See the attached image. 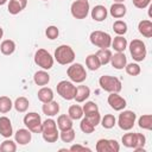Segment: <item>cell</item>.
Returning a JSON list of instances; mask_svg holds the SVG:
<instances>
[{"label":"cell","mask_w":152,"mask_h":152,"mask_svg":"<svg viewBox=\"0 0 152 152\" xmlns=\"http://www.w3.org/2000/svg\"><path fill=\"white\" fill-rule=\"evenodd\" d=\"M121 141L124 146L128 148H133L137 152H145V144H146V137L142 133H126L122 135Z\"/></svg>","instance_id":"1"},{"label":"cell","mask_w":152,"mask_h":152,"mask_svg":"<svg viewBox=\"0 0 152 152\" xmlns=\"http://www.w3.org/2000/svg\"><path fill=\"white\" fill-rule=\"evenodd\" d=\"M53 59L61 65H68L75 61V51L70 45L62 44L55 50Z\"/></svg>","instance_id":"2"},{"label":"cell","mask_w":152,"mask_h":152,"mask_svg":"<svg viewBox=\"0 0 152 152\" xmlns=\"http://www.w3.org/2000/svg\"><path fill=\"white\" fill-rule=\"evenodd\" d=\"M42 137L46 142H56L59 138L57 124L53 119H46L42 122Z\"/></svg>","instance_id":"3"},{"label":"cell","mask_w":152,"mask_h":152,"mask_svg":"<svg viewBox=\"0 0 152 152\" xmlns=\"http://www.w3.org/2000/svg\"><path fill=\"white\" fill-rule=\"evenodd\" d=\"M99 84L104 91H108V93H120L122 89L121 81L118 77L110 76V75L101 76L99 78Z\"/></svg>","instance_id":"4"},{"label":"cell","mask_w":152,"mask_h":152,"mask_svg":"<svg viewBox=\"0 0 152 152\" xmlns=\"http://www.w3.org/2000/svg\"><path fill=\"white\" fill-rule=\"evenodd\" d=\"M66 75L74 83H83L87 80L86 68L81 63H71L66 69Z\"/></svg>","instance_id":"5"},{"label":"cell","mask_w":152,"mask_h":152,"mask_svg":"<svg viewBox=\"0 0 152 152\" xmlns=\"http://www.w3.org/2000/svg\"><path fill=\"white\" fill-rule=\"evenodd\" d=\"M112 37L109 33L103 31H93L89 36V40L93 45L97 46L99 49H108L112 44Z\"/></svg>","instance_id":"6"},{"label":"cell","mask_w":152,"mask_h":152,"mask_svg":"<svg viewBox=\"0 0 152 152\" xmlns=\"http://www.w3.org/2000/svg\"><path fill=\"white\" fill-rule=\"evenodd\" d=\"M128 49H129V53H131L132 58L135 62H142L146 58L147 49H146V45H145V43L142 40H140V39H133L129 43Z\"/></svg>","instance_id":"7"},{"label":"cell","mask_w":152,"mask_h":152,"mask_svg":"<svg viewBox=\"0 0 152 152\" xmlns=\"http://www.w3.org/2000/svg\"><path fill=\"white\" fill-rule=\"evenodd\" d=\"M33 59L34 63L44 70H50L53 66V62H55L53 56H51V53L45 49H38L34 53Z\"/></svg>","instance_id":"8"},{"label":"cell","mask_w":152,"mask_h":152,"mask_svg":"<svg viewBox=\"0 0 152 152\" xmlns=\"http://www.w3.org/2000/svg\"><path fill=\"white\" fill-rule=\"evenodd\" d=\"M89 11L90 6L88 0H75L70 6V13L75 19H86Z\"/></svg>","instance_id":"9"},{"label":"cell","mask_w":152,"mask_h":152,"mask_svg":"<svg viewBox=\"0 0 152 152\" xmlns=\"http://www.w3.org/2000/svg\"><path fill=\"white\" fill-rule=\"evenodd\" d=\"M56 89H57V94L62 99H64L66 101L74 100L75 94H76V86L74 84V82L63 80V81H61V82L57 83Z\"/></svg>","instance_id":"10"},{"label":"cell","mask_w":152,"mask_h":152,"mask_svg":"<svg viewBox=\"0 0 152 152\" xmlns=\"http://www.w3.org/2000/svg\"><path fill=\"white\" fill-rule=\"evenodd\" d=\"M137 114L133 110H125L122 109L118 118V126L122 131H131L135 124Z\"/></svg>","instance_id":"11"},{"label":"cell","mask_w":152,"mask_h":152,"mask_svg":"<svg viewBox=\"0 0 152 152\" xmlns=\"http://www.w3.org/2000/svg\"><path fill=\"white\" fill-rule=\"evenodd\" d=\"M24 125L26 126L27 129H30L32 133H40L42 132V118L38 113L36 112H30L25 114L24 119Z\"/></svg>","instance_id":"12"},{"label":"cell","mask_w":152,"mask_h":152,"mask_svg":"<svg viewBox=\"0 0 152 152\" xmlns=\"http://www.w3.org/2000/svg\"><path fill=\"white\" fill-rule=\"evenodd\" d=\"M107 102L110 106V108L114 109V110H116V112H121L127 106L126 100L121 95H119V93H109L108 99H107Z\"/></svg>","instance_id":"13"},{"label":"cell","mask_w":152,"mask_h":152,"mask_svg":"<svg viewBox=\"0 0 152 152\" xmlns=\"http://www.w3.org/2000/svg\"><path fill=\"white\" fill-rule=\"evenodd\" d=\"M14 139L15 142L19 145H27L28 142H31L32 139V132L27 128H19L15 133H14Z\"/></svg>","instance_id":"14"},{"label":"cell","mask_w":152,"mask_h":152,"mask_svg":"<svg viewBox=\"0 0 152 152\" xmlns=\"http://www.w3.org/2000/svg\"><path fill=\"white\" fill-rule=\"evenodd\" d=\"M109 63L112 64V66L114 69L122 70V69H125V66L127 64V57H126V55L124 52H116V53L112 55Z\"/></svg>","instance_id":"15"},{"label":"cell","mask_w":152,"mask_h":152,"mask_svg":"<svg viewBox=\"0 0 152 152\" xmlns=\"http://www.w3.org/2000/svg\"><path fill=\"white\" fill-rule=\"evenodd\" d=\"M0 135L4 138H11L13 135L12 122L7 116H0Z\"/></svg>","instance_id":"16"},{"label":"cell","mask_w":152,"mask_h":152,"mask_svg":"<svg viewBox=\"0 0 152 152\" xmlns=\"http://www.w3.org/2000/svg\"><path fill=\"white\" fill-rule=\"evenodd\" d=\"M90 15L95 21H103L108 15V10L103 5H96L90 10Z\"/></svg>","instance_id":"17"},{"label":"cell","mask_w":152,"mask_h":152,"mask_svg":"<svg viewBox=\"0 0 152 152\" xmlns=\"http://www.w3.org/2000/svg\"><path fill=\"white\" fill-rule=\"evenodd\" d=\"M26 6H27V0H10L7 11L10 14L15 15V14L20 13L23 10H25Z\"/></svg>","instance_id":"18"},{"label":"cell","mask_w":152,"mask_h":152,"mask_svg":"<svg viewBox=\"0 0 152 152\" xmlns=\"http://www.w3.org/2000/svg\"><path fill=\"white\" fill-rule=\"evenodd\" d=\"M127 8L124 2H114L109 8V14L115 19H121L126 15Z\"/></svg>","instance_id":"19"},{"label":"cell","mask_w":152,"mask_h":152,"mask_svg":"<svg viewBox=\"0 0 152 152\" xmlns=\"http://www.w3.org/2000/svg\"><path fill=\"white\" fill-rule=\"evenodd\" d=\"M90 96V88L87 87V86H77L76 87V94H75V97L74 100L77 102V103H82V102H86V100Z\"/></svg>","instance_id":"20"},{"label":"cell","mask_w":152,"mask_h":152,"mask_svg":"<svg viewBox=\"0 0 152 152\" xmlns=\"http://www.w3.org/2000/svg\"><path fill=\"white\" fill-rule=\"evenodd\" d=\"M138 31L142 37L151 38L152 37V21L147 19L140 20L138 24Z\"/></svg>","instance_id":"21"},{"label":"cell","mask_w":152,"mask_h":152,"mask_svg":"<svg viewBox=\"0 0 152 152\" xmlns=\"http://www.w3.org/2000/svg\"><path fill=\"white\" fill-rule=\"evenodd\" d=\"M33 82H34L37 86H39V87H44V86H46V84L50 82V75H49L48 71L44 70V69L38 70V71H36L34 75H33Z\"/></svg>","instance_id":"22"},{"label":"cell","mask_w":152,"mask_h":152,"mask_svg":"<svg viewBox=\"0 0 152 152\" xmlns=\"http://www.w3.org/2000/svg\"><path fill=\"white\" fill-rule=\"evenodd\" d=\"M42 110H43V113H44L46 116H55V115H57L58 112H59V104H58V102H56V101L52 100V101H50V102L43 103Z\"/></svg>","instance_id":"23"},{"label":"cell","mask_w":152,"mask_h":152,"mask_svg":"<svg viewBox=\"0 0 152 152\" xmlns=\"http://www.w3.org/2000/svg\"><path fill=\"white\" fill-rule=\"evenodd\" d=\"M127 39L124 36H116L114 37V39H112V44L110 46L116 51V52H124L127 49Z\"/></svg>","instance_id":"24"},{"label":"cell","mask_w":152,"mask_h":152,"mask_svg":"<svg viewBox=\"0 0 152 152\" xmlns=\"http://www.w3.org/2000/svg\"><path fill=\"white\" fill-rule=\"evenodd\" d=\"M37 96H38V100L42 102V103H45V102H50L53 100V90L49 87H42L38 93H37Z\"/></svg>","instance_id":"25"},{"label":"cell","mask_w":152,"mask_h":152,"mask_svg":"<svg viewBox=\"0 0 152 152\" xmlns=\"http://www.w3.org/2000/svg\"><path fill=\"white\" fill-rule=\"evenodd\" d=\"M72 119L68 114H61L57 118V127L59 131H65L69 128H72Z\"/></svg>","instance_id":"26"},{"label":"cell","mask_w":152,"mask_h":152,"mask_svg":"<svg viewBox=\"0 0 152 152\" xmlns=\"http://www.w3.org/2000/svg\"><path fill=\"white\" fill-rule=\"evenodd\" d=\"M0 51L5 56H10L15 51V43L12 39H5L0 44Z\"/></svg>","instance_id":"27"},{"label":"cell","mask_w":152,"mask_h":152,"mask_svg":"<svg viewBox=\"0 0 152 152\" xmlns=\"http://www.w3.org/2000/svg\"><path fill=\"white\" fill-rule=\"evenodd\" d=\"M28 106H30V102L25 96H19L13 102V107L18 113H25L28 109Z\"/></svg>","instance_id":"28"},{"label":"cell","mask_w":152,"mask_h":152,"mask_svg":"<svg viewBox=\"0 0 152 152\" xmlns=\"http://www.w3.org/2000/svg\"><path fill=\"white\" fill-rule=\"evenodd\" d=\"M86 66L89 70H91V71H95V70L100 69L101 63H100L96 53H91V55L87 56V58H86Z\"/></svg>","instance_id":"29"},{"label":"cell","mask_w":152,"mask_h":152,"mask_svg":"<svg viewBox=\"0 0 152 152\" xmlns=\"http://www.w3.org/2000/svg\"><path fill=\"white\" fill-rule=\"evenodd\" d=\"M112 51L109 49H99L96 52V56L101 63V65H106L110 62V57H112Z\"/></svg>","instance_id":"30"},{"label":"cell","mask_w":152,"mask_h":152,"mask_svg":"<svg viewBox=\"0 0 152 152\" xmlns=\"http://www.w3.org/2000/svg\"><path fill=\"white\" fill-rule=\"evenodd\" d=\"M68 115L72 120H80L83 118V109L80 104H72L68 109Z\"/></svg>","instance_id":"31"},{"label":"cell","mask_w":152,"mask_h":152,"mask_svg":"<svg viewBox=\"0 0 152 152\" xmlns=\"http://www.w3.org/2000/svg\"><path fill=\"white\" fill-rule=\"evenodd\" d=\"M138 125L140 128L151 131L152 129V115L151 114H144L138 119Z\"/></svg>","instance_id":"32"},{"label":"cell","mask_w":152,"mask_h":152,"mask_svg":"<svg viewBox=\"0 0 152 152\" xmlns=\"http://www.w3.org/2000/svg\"><path fill=\"white\" fill-rule=\"evenodd\" d=\"M101 126L106 129H110L113 128L115 125H116V119L113 114H106L103 118H101V121H100Z\"/></svg>","instance_id":"33"},{"label":"cell","mask_w":152,"mask_h":152,"mask_svg":"<svg viewBox=\"0 0 152 152\" xmlns=\"http://www.w3.org/2000/svg\"><path fill=\"white\" fill-rule=\"evenodd\" d=\"M13 108V102L8 96H0V113L6 114Z\"/></svg>","instance_id":"34"},{"label":"cell","mask_w":152,"mask_h":152,"mask_svg":"<svg viewBox=\"0 0 152 152\" xmlns=\"http://www.w3.org/2000/svg\"><path fill=\"white\" fill-rule=\"evenodd\" d=\"M128 27H127V24L124 21V20H115L114 24H113V31L118 34V36H125L126 32H127Z\"/></svg>","instance_id":"35"},{"label":"cell","mask_w":152,"mask_h":152,"mask_svg":"<svg viewBox=\"0 0 152 152\" xmlns=\"http://www.w3.org/2000/svg\"><path fill=\"white\" fill-rule=\"evenodd\" d=\"M0 151L1 152H15L17 151V142L11 140L10 138H6L0 145Z\"/></svg>","instance_id":"36"},{"label":"cell","mask_w":152,"mask_h":152,"mask_svg":"<svg viewBox=\"0 0 152 152\" xmlns=\"http://www.w3.org/2000/svg\"><path fill=\"white\" fill-rule=\"evenodd\" d=\"M75 137H76V133L74 128H69V129L59 132V138L63 142H72L75 140Z\"/></svg>","instance_id":"37"},{"label":"cell","mask_w":152,"mask_h":152,"mask_svg":"<svg viewBox=\"0 0 152 152\" xmlns=\"http://www.w3.org/2000/svg\"><path fill=\"white\" fill-rule=\"evenodd\" d=\"M80 128H81V131H82L83 133H86V134H91V133L94 132V129H95V126L84 116V118L81 119Z\"/></svg>","instance_id":"38"},{"label":"cell","mask_w":152,"mask_h":152,"mask_svg":"<svg viewBox=\"0 0 152 152\" xmlns=\"http://www.w3.org/2000/svg\"><path fill=\"white\" fill-rule=\"evenodd\" d=\"M125 70L129 76H138L141 72V68H140V65L138 63H128V64H126Z\"/></svg>","instance_id":"39"},{"label":"cell","mask_w":152,"mask_h":152,"mask_svg":"<svg viewBox=\"0 0 152 152\" xmlns=\"http://www.w3.org/2000/svg\"><path fill=\"white\" fill-rule=\"evenodd\" d=\"M82 109H83V115H87V114L97 112V110H99V107H97V104H96L95 102H93V101H87V102L83 104Z\"/></svg>","instance_id":"40"},{"label":"cell","mask_w":152,"mask_h":152,"mask_svg":"<svg viewBox=\"0 0 152 152\" xmlns=\"http://www.w3.org/2000/svg\"><path fill=\"white\" fill-rule=\"evenodd\" d=\"M58 34H59V30H58V27L55 26V25H50V26H48L46 30H45V36H46L49 39H51V40L56 39V38L58 37Z\"/></svg>","instance_id":"41"},{"label":"cell","mask_w":152,"mask_h":152,"mask_svg":"<svg viewBox=\"0 0 152 152\" xmlns=\"http://www.w3.org/2000/svg\"><path fill=\"white\" fill-rule=\"evenodd\" d=\"M95 150L97 152H109V145L108 139H99L95 146Z\"/></svg>","instance_id":"42"},{"label":"cell","mask_w":152,"mask_h":152,"mask_svg":"<svg viewBox=\"0 0 152 152\" xmlns=\"http://www.w3.org/2000/svg\"><path fill=\"white\" fill-rule=\"evenodd\" d=\"M83 116H86L95 127L100 124V121H101V115H100V113H99V110L97 112H94V113H90V114H87V115H83Z\"/></svg>","instance_id":"43"},{"label":"cell","mask_w":152,"mask_h":152,"mask_svg":"<svg viewBox=\"0 0 152 152\" xmlns=\"http://www.w3.org/2000/svg\"><path fill=\"white\" fill-rule=\"evenodd\" d=\"M132 2H133V5H134L137 8L144 10V8H146V7L150 6L151 0H132Z\"/></svg>","instance_id":"44"},{"label":"cell","mask_w":152,"mask_h":152,"mask_svg":"<svg viewBox=\"0 0 152 152\" xmlns=\"http://www.w3.org/2000/svg\"><path fill=\"white\" fill-rule=\"evenodd\" d=\"M69 151H71V152H84V151H88V152H90L91 150H90L89 147H86V146H83V145H80V144H75V145L70 146Z\"/></svg>","instance_id":"45"},{"label":"cell","mask_w":152,"mask_h":152,"mask_svg":"<svg viewBox=\"0 0 152 152\" xmlns=\"http://www.w3.org/2000/svg\"><path fill=\"white\" fill-rule=\"evenodd\" d=\"M108 145H109V152H119L120 145L115 139H108Z\"/></svg>","instance_id":"46"},{"label":"cell","mask_w":152,"mask_h":152,"mask_svg":"<svg viewBox=\"0 0 152 152\" xmlns=\"http://www.w3.org/2000/svg\"><path fill=\"white\" fill-rule=\"evenodd\" d=\"M2 36H4V30H2V27L0 26V39L2 38Z\"/></svg>","instance_id":"47"},{"label":"cell","mask_w":152,"mask_h":152,"mask_svg":"<svg viewBox=\"0 0 152 152\" xmlns=\"http://www.w3.org/2000/svg\"><path fill=\"white\" fill-rule=\"evenodd\" d=\"M8 0H0V6H2V5H5L6 2H7Z\"/></svg>","instance_id":"48"},{"label":"cell","mask_w":152,"mask_h":152,"mask_svg":"<svg viewBox=\"0 0 152 152\" xmlns=\"http://www.w3.org/2000/svg\"><path fill=\"white\" fill-rule=\"evenodd\" d=\"M125 0H114V2H124Z\"/></svg>","instance_id":"49"},{"label":"cell","mask_w":152,"mask_h":152,"mask_svg":"<svg viewBox=\"0 0 152 152\" xmlns=\"http://www.w3.org/2000/svg\"><path fill=\"white\" fill-rule=\"evenodd\" d=\"M42 1H49V0H42Z\"/></svg>","instance_id":"50"}]
</instances>
